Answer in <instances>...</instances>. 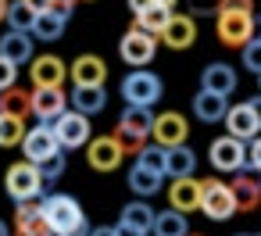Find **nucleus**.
Returning a JSON list of instances; mask_svg holds the SVG:
<instances>
[{
  "mask_svg": "<svg viewBox=\"0 0 261 236\" xmlns=\"http://www.w3.org/2000/svg\"><path fill=\"white\" fill-rule=\"evenodd\" d=\"M207 161H211L215 172H229V175L240 172V168H247V140H240V136H232V133L211 140Z\"/></svg>",
  "mask_w": 261,
  "mask_h": 236,
  "instance_id": "8",
  "label": "nucleus"
},
{
  "mask_svg": "<svg viewBox=\"0 0 261 236\" xmlns=\"http://www.w3.org/2000/svg\"><path fill=\"white\" fill-rule=\"evenodd\" d=\"M43 215H47L54 236H68V232L86 218L83 204H79L72 193H50V197H43Z\"/></svg>",
  "mask_w": 261,
  "mask_h": 236,
  "instance_id": "4",
  "label": "nucleus"
},
{
  "mask_svg": "<svg viewBox=\"0 0 261 236\" xmlns=\"http://www.w3.org/2000/svg\"><path fill=\"white\" fill-rule=\"evenodd\" d=\"M0 236H15V232L8 229V222H0Z\"/></svg>",
  "mask_w": 261,
  "mask_h": 236,
  "instance_id": "46",
  "label": "nucleus"
},
{
  "mask_svg": "<svg viewBox=\"0 0 261 236\" xmlns=\"http://www.w3.org/2000/svg\"><path fill=\"white\" fill-rule=\"evenodd\" d=\"M247 168H254V172H261V133L247 143Z\"/></svg>",
  "mask_w": 261,
  "mask_h": 236,
  "instance_id": "38",
  "label": "nucleus"
},
{
  "mask_svg": "<svg viewBox=\"0 0 261 236\" xmlns=\"http://www.w3.org/2000/svg\"><path fill=\"white\" fill-rule=\"evenodd\" d=\"M168 179H179V175H193L197 172V150H190L186 143L179 147H168Z\"/></svg>",
  "mask_w": 261,
  "mask_h": 236,
  "instance_id": "28",
  "label": "nucleus"
},
{
  "mask_svg": "<svg viewBox=\"0 0 261 236\" xmlns=\"http://www.w3.org/2000/svg\"><path fill=\"white\" fill-rule=\"evenodd\" d=\"M186 232H190L186 211H179V207L158 211V218H154V236H186Z\"/></svg>",
  "mask_w": 261,
  "mask_h": 236,
  "instance_id": "30",
  "label": "nucleus"
},
{
  "mask_svg": "<svg viewBox=\"0 0 261 236\" xmlns=\"http://www.w3.org/2000/svg\"><path fill=\"white\" fill-rule=\"evenodd\" d=\"M43 172H40V165L36 161H15L11 168H8V175H4V190H8V197L15 200V204H22V200H36L40 193H43Z\"/></svg>",
  "mask_w": 261,
  "mask_h": 236,
  "instance_id": "2",
  "label": "nucleus"
},
{
  "mask_svg": "<svg viewBox=\"0 0 261 236\" xmlns=\"http://www.w3.org/2000/svg\"><path fill=\"white\" fill-rule=\"evenodd\" d=\"M158 4H168V8H175V4H179V0H158Z\"/></svg>",
  "mask_w": 261,
  "mask_h": 236,
  "instance_id": "47",
  "label": "nucleus"
},
{
  "mask_svg": "<svg viewBox=\"0 0 261 236\" xmlns=\"http://www.w3.org/2000/svg\"><path fill=\"white\" fill-rule=\"evenodd\" d=\"M118 93H122L125 104L154 108V104L161 100V93H165V83H161V75H154V72H147V68H133V72L122 79Z\"/></svg>",
  "mask_w": 261,
  "mask_h": 236,
  "instance_id": "3",
  "label": "nucleus"
},
{
  "mask_svg": "<svg viewBox=\"0 0 261 236\" xmlns=\"http://www.w3.org/2000/svg\"><path fill=\"white\" fill-rule=\"evenodd\" d=\"M68 93L65 86H33V115L40 122H54L68 111Z\"/></svg>",
  "mask_w": 261,
  "mask_h": 236,
  "instance_id": "13",
  "label": "nucleus"
},
{
  "mask_svg": "<svg viewBox=\"0 0 261 236\" xmlns=\"http://www.w3.org/2000/svg\"><path fill=\"white\" fill-rule=\"evenodd\" d=\"M247 104H250V108H254V115H257V122H261V93H257V97H250V100H247Z\"/></svg>",
  "mask_w": 261,
  "mask_h": 236,
  "instance_id": "44",
  "label": "nucleus"
},
{
  "mask_svg": "<svg viewBox=\"0 0 261 236\" xmlns=\"http://www.w3.org/2000/svg\"><path fill=\"white\" fill-rule=\"evenodd\" d=\"M8 11H11V4H8V0H0V22H8Z\"/></svg>",
  "mask_w": 261,
  "mask_h": 236,
  "instance_id": "45",
  "label": "nucleus"
},
{
  "mask_svg": "<svg viewBox=\"0 0 261 236\" xmlns=\"http://www.w3.org/2000/svg\"><path fill=\"white\" fill-rule=\"evenodd\" d=\"M154 111L150 108H143V104H125V111H122V118H118V129H115V136H118V143L125 147V154H140L143 150V143L154 136Z\"/></svg>",
  "mask_w": 261,
  "mask_h": 236,
  "instance_id": "1",
  "label": "nucleus"
},
{
  "mask_svg": "<svg viewBox=\"0 0 261 236\" xmlns=\"http://www.w3.org/2000/svg\"><path fill=\"white\" fill-rule=\"evenodd\" d=\"M218 11H254V0H218L215 4V15Z\"/></svg>",
  "mask_w": 261,
  "mask_h": 236,
  "instance_id": "39",
  "label": "nucleus"
},
{
  "mask_svg": "<svg viewBox=\"0 0 261 236\" xmlns=\"http://www.w3.org/2000/svg\"><path fill=\"white\" fill-rule=\"evenodd\" d=\"M193 40H197V22H193L190 15H172V22H168L165 33H161V43H165L168 50H190Z\"/></svg>",
  "mask_w": 261,
  "mask_h": 236,
  "instance_id": "22",
  "label": "nucleus"
},
{
  "mask_svg": "<svg viewBox=\"0 0 261 236\" xmlns=\"http://www.w3.org/2000/svg\"><path fill=\"white\" fill-rule=\"evenodd\" d=\"M207 4H211V0H193V11H197V15H211ZM215 4H218V0H215Z\"/></svg>",
  "mask_w": 261,
  "mask_h": 236,
  "instance_id": "43",
  "label": "nucleus"
},
{
  "mask_svg": "<svg viewBox=\"0 0 261 236\" xmlns=\"http://www.w3.org/2000/svg\"><path fill=\"white\" fill-rule=\"evenodd\" d=\"M186 136H190V122H186V115H179V111H165V115L154 118V136H150V140H158L161 147H179V143H186Z\"/></svg>",
  "mask_w": 261,
  "mask_h": 236,
  "instance_id": "17",
  "label": "nucleus"
},
{
  "mask_svg": "<svg viewBox=\"0 0 261 236\" xmlns=\"http://www.w3.org/2000/svg\"><path fill=\"white\" fill-rule=\"evenodd\" d=\"M0 111H8V115H33V93L18 90V86H8V90H0Z\"/></svg>",
  "mask_w": 261,
  "mask_h": 236,
  "instance_id": "31",
  "label": "nucleus"
},
{
  "mask_svg": "<svg viewBox=\"0 0 261 236\" xmlns=\"http://www.w3.org/2000/svg\"><path fill=\"white\" fill-rule=\"evenodd\" d=\"M232 193H236V207L243 211V215H250V211H257L261 207V172H254V168H240V172H232Z\"/></svg>",
  "mask_w": 261,
  "mask_h": 236,
  "instance_id": "14",
  "label": "nucleus"
},
{
  "mask_svg": "<svg viewBox=\"0 0 261 236\" xmlns=\"http://www.w3.org/2000/svg\"><path fill=\"white\" fill-rule=\"evenodd\" d=\"M215 36L222 47L243 50L254 40V15L250 11H218L215 15Z\"/></svg>",
  "mask_w": 261,
  "mask_h": 236,
  "instance_id": "5",
  "label": "nucleus"
},
{
  "mask_svg": "<svg viewBox=\"0 0 261 236\" xmlns=\"http://www.w3.org/2000/svg\"><path fill=\"white\" fill-rule=\"evenodd\" d=\"M225 111H229V97H222V93L200 86V93L193 97V115H197L200 122L215 125V122H225Z\"/></svg>",
  "mask_w": 261,
  "mask_h": 236,
  "instance_id": "23",
  "label": "nucleus"
},
{
  "mask_svg": "<svg viewBox=\"0 0 261 236\" xmlns=\"http://www.w3.org/2000/svg\"><path fill=\"white\" fill-rule=\"evenodd\" d=\"M225 133H232V136H240V140H254L257 133H261V122H257V115H254V108L243 100V104H232L229 111H225Z\"/></svg>",
  "mask_w": 261,
  "mask_h": 236,
  "instance_id": "20",
  "label": "nucleus"
},
{
  "mask_svg": "<svg viewBox=\"0 0 261 236\" xmlns=\"http://www.w3.org/2000/svg\"><path fill=\"white\" fill-rule=\"evenodd\" d=\"M72 108L75 111H83V115H100L104 108H108V93H104V86H75L72 90Z\"/></svg>",
  "mask_w": 261,
  "mask_h": 236,
  "instance_id": "25",
  "label": "nucleus"
},
{
  "mask_svg": "<svg viewBox=\"0 0 261 236\" xmlns=\"http://www.w3.org/2000/svg\"><path fill=\"white\" fill-rule=\"evenodd\" d=\"M257 86H261V75H257Z\"/></svg>",
  "mask_w": 261,
  "mask_h": 236,
  "instance_id": "51",
  "label": "nucleus"
},
{
  "mask_svg": "<svg viewBox=\"0 0 261 236\" xmlns=\"http://www.w3.org/2000/svg\"><path fill=\"white\" fill-rule=\"evenodd\" d=\"M90 236H118V232H115L111 225H93V232H90Z\"/></svg>",
  "mask_w": 261,
  "mask_h": 236,
  "instance_id": "42",
  "label": "nucleus"
},
{
  "mask_svg": "<svg viewBox=\"0 0 261 236\" xmlns=\"http://www.w3.org/2000/svg\"><path fill=\"white\" fill-rule=\"evenodd\" d=\"M236 236H250V232H236Z\"/></svg>",
  "mask_w": 261,
  "mask_h": 236,
  "instance_id": "50",
  "label": "nucleus"
},
{
  "mask_svg": "<svg viewBox=\"0 0 261 236\" xmlns=\"http://www.w3.org/2000/svg\"><path fill=\"white\" fill-rule=\"evenodd\" d=\"M136 161H143V165L165 172V168H168V147H161L158 140H154V143H143V150L136 154ZM165 175H168V172H165Z\"/></svg>",
  "mask_w": 261,
  "mask_h": 236,
  "instance_id": "34",
  "label": "nucleus"
},
{
  "mask_svg": "<svg viewBox=\"0 0 261 236\" xmlns=\"http://www.w3.org/2000/svg\"><path fill=\"white\" fill-rule=\"evenodd\" d=\"M115 232H118V236H147L143 229H136V225H129V222H122V218H118V225H115Z\"/></svg>",
  "mask_w": 261,
  "mask_h": 236,
  "instance_id": "40",
  "label": "nucleus"
},
{
  "mask_svg": "<svg viewBox=\"0 0 261 236\" xmlns=\"http://www.w3.org/2000/svg\"><path fill=\"white\" fill-rule=\"evenodd\" d=\"M65 168H68V161H65V154L58 150L54 158H47V161H40V172H43V182H58L61 175H65Z\"/></svg>",
  "mask_w": 261,
  "mask_h": 236,
  "instance_id": "35",
  "label": "nucleus"
},
{
  "mask_svg": "<svg viewBox=\"0 0 261 236\" xmlns=\"http://www.w3.org/2000/svg\"><path fill=\"white\" fill-rule=\"evenodd\" d=\"M54 125V133H58V140H61V147L65 150H79V147H86L90 140H93V125H90V115H83V111H65L61 118H54L50 122Z\"/></svg>",
  "mask_w": 261,
  "mask_h": 236,
  "instance_id": "9",
  "label": "nucleus"
},
{
  "mask_svg": "<svg viewBox=\"0 0 261 236\" xmlns=\"http://www.w3.org/2000/svg\"><path fill=\"white\" fill-rule=\"evenodd\" d=\"M200 193H204V179H193V175H179L168 182V207H179V211H200Z\"/></svg>",
  "mask_w": 261,
  "mask_h": 236,
  "instance_id": "16",
  "label": "nucleus"
},
{
  "mask_svg": "<svg viewBox=\"0 0 261 236\" xmlns=\"http://www.w3.org/2000/svg\"><path fill=\"white\" fill-rule=\"evenodd\" d=\"M68 75L75 86H104L108 79V65L100 54H79L72 65H68Z\"/></svg>",
  "mask_w": 261,
  "mask_h": 236,
  "instance_id": "18",
  "label": "nucleus"
},
{
  "mask_svg": "<svg viewBox=\"0 0 261 236\" xmlns=\"http://www.w3.org/2000/svg\"><path fill=\"white\" fill-rule=\"evenodd\" d=\"M36 15H40V11L29 4V0H15L11 11H8V25H11V29H25V33H33Z\"/></svg>",
  "mask_w": 261,
  "mask_h": 236,
  "instance_id": "33",
  "label": "nucleus"
},
{
  "mask_svg": "<svg viewBox=\"0 0 261 236\" xmlns=\"http://www.w3.org/2000/svg\"><path fill=\"white\" fill-rule=\"evenodd\" d=\"M240 58H243V68H247V72L261 75V40H250V43L240 50Z\"/></svg>",
  "mask_w": 261,
  "mask_h": 236,
  "instance_id": "36",
  "label": "nucleus"
},
{
  "mask_svg": "<svg viewBox=\"0 0 261 236\" xmlns=\"http://www.w3.org/2000/svg\"><path fill=\"white\" fill-rule=\"evenodd\" d=\"M186 236H204V232H186Z\"/></svg>",
  "mask_w": 261,
  "mask_h": 236,
  "instance_id": "48",
  "label": "nucleus"
},
{
  "mask_svg": "<svg viewBox=\"0 0 261 236\" xmlns=\"http://www.w3.org/2000/svg\"><path fill=\"white\" fill-rule=\"evenodd\" d=\"M172 15H175V8H168V4H158V0H154V4H150L147 11H140V15H136V25H143L147 33L161 36V33H165V25L172 22Z\"/></svg>",
  "mask_w": 261,
  "mask_h": 236,
  "instance_id": "29",
  "label": "nucleus"
},
{
  "mask_svg": "<svg viewBox=\"0 0 261 236\" xmlns=\"http://www.w3.org/2000/svg\"><path fill=\"white\" fill-rule=\"evenodd\" d=\"M33 43H36L33 33H25V29H11V33L0 36V54L22 68V65H29V61L36 58V54H33Z\"/></svg>",
  "mask_w": 261,
  "mask_h": 236,
  "instance_id": "21",
  "label": "nucleus"
},
{
  "mask_svg": "<svg viewBox=\"0 0 261 236\" xmlns=\"http://www.w3.org/2000/svg\"><path fill=\"white\" fill-rule=\"evenodd\" d=\"M154 218H158V211L147 204V197H136V200H129L122 207V222H129V225H136L143 232H154Z\"/></svg>",
  "mask_w": 261,
  "mask_h": 236,
  "instance_id": "27",
  "label": "nucleus"
},
{
  "mask_svg": "<svg viewBox=\"0 0 261 236\" xmlns=\"http://www.w3.org/2000/svg\"><path fill=\"white\" fill-rule=\"evenodd\" d=\"M65 25H68L65 15H58V11H40V15H36V25H33V36L43 40V43H54V40L65 36Z\"/></svg>",
  "mask_w": 261,
  "mask_h": 236,
  "instance_id": "26",
  "label": "nucleus"
},
{
  "mask_svg": "<svg viewBox=\"0 0 261 236\" xmlns=\"http://www.w3.org/2000/svg\"><path fill=\"white\" fill-rule=\"evenodd\" d=\"M86 161L93 172H115L125 161V147L118 143V136H93L86 143Z\"/></svg>",
  "mask_w": 261,
  "mask_h": 236,
  "instance_id": "10",
  "label": "nucleus"
},
{
  "mask_svg": "<svg viewBox=\"0 0 261 236\" xmlns=\"http://www.w3.org/2000/svg\"><path fill=\"white\" fill-rule=\"evenodd\" d=\"M25 140V118L0 111V147H18Z\"/></svg>",
  "mask_w": 261,
  "mask_h": 236,
  "instance_id": "32",
  "label": "nucleus"
},
{
  "mask_svg": "<svg viewBox=\"0 0 261 236\" xmlns=\"http://www.w3.org/2000/svg\"><path fill=\"white\" fill-rule=\"evenodd\" d=\"M161 179H165V172H158V168H150V165H143V161H133V168H129V175H125L129 190H133L136 197H154V193H161Z\"/></svg>",
  "mask_w": 261,
  "mask_h": 236,
  "instance_id": "24",
  "label": "nucleus"
},
{
  "mask_svg": "<svg viewBox=\"0 0 261 236\" xmlns=\"http://www.w3.org/2000/svg\"><path fill=\"white\" fill-rule=\"evenodd\" d=\"M29 79H33V86H65L72 75L58 54H40L29 61Z\"/></svg>",
  "mask_w": 261,
  "mask_h": 236,
  "instance_id": "15",
  "label": "nucleus"
},
{
  "mask_svg": "<svg viewBox=\"0 0 261 236\" xmlns=\"http://www.w3.org/2000/svg\"><path fill=\"white\" fill-rule=\"evenodd\" d=\"M200 86H204V90H215V93H222V97H232L236 86H240V75H236L232 65H225V61H211V65L200 72Z\"/></svg>",
  "mask_w": 261,
  "mask_h": 236,
  "instance_id": "19",
  "label": "nucleus"
},
{
  "mask_svg": "<svg viewBox=\"0 0 261 236\" xmlns=\"http://www.w3.org/2000/svg\"><path fill=\"white\" fill-rule=\"evenodd\" d=\"M125 4H129V11H133V18H136L140 11H147V8L154 4V0H125Z\"/></svg>",
  "mask_w": 261,
  "mask_h": 236,
  "instance_id": "41",
  "label": "nucleus"
},
{
  "mask_svg": "<svg viewBox=\"0 0 261 236\" xmlns=\"http://www.w3.org/2000/svg\"><path fill=\"white\" fill-rule=\"evenodd\" d=\"M11 232L15 236H54V229H50V222L43 215V200L40 197L36 200H22L15 207V229Z\"/></svg>",
  "mask_w": 261,
  "mask_h": 236,
  "instance_id": "12",
  "label": "nucleus"
},
{
  "mask_svg": "<svg viewBox=\"0 0 261 236\" xmlns=\"http://www.w3.org/2000/svg\"><path fill=\"white\" fill-rule=\"evenodd\" d=\"M79 4H93V0H79Z\"/></svg>",
  "mask_w": 261,
  "mask_h": 236,
  "instance_id": "49",
  "label": "nucleus"
},
{
  "mask_svg": "<svg viewBox=\"0 0 261 236\" xmlns=\"http://www.w3.org/2000/svg\"><path fill=\"white\" fill-rule=\"evenodd\" d=\"M58 150H65L61 147V140H58V133H54V125L50 122H43V125H33L29 133H25V140H22V154L29 158V161H47V158H54Z\"/></svg>",
  "mask_w": 261,
  "mask_h": 236,
  "instance_id": "11",
  "label": "nucleus"
},
{
  "mask_svg": "<svg viewBox=\"0 0 261 236\" xmlns=\"http://www.w3.org/2000/svg\"><path fill=\"white\" fill-rule=\"evenodd\" d=\"M158 40H161V36L147 33L143 25L133 22V29L118 40V54H122V61H125L129 68H143V65L154 61V54H158Z\"/></svg>",
  "mask_w": 261,
  "mask_h": 236,
  "instance_id": "6",
  "label": "nucleus"
},
{
  "mask_svg": "<svg viewBox=\"0 0 261 236\" xmlns=\"http://www.w3.org/2000/svg\"><path fill=\"white\" fill-rule=\"evenodd\" d=\"M200 211L211 218V222H229L232 215H240L236 207V193L229 182L222 179H204V193H200Z\"/></svg>",
  "mask_w": 261,
  "mask_h": 236,
  "instance_id": "7",
  "label": "nucleus"
},
{
  "mask_svg": "<svg viewBox=\"0 0 261 236\" xmlns=\"http://www.w3.org/2000/svg\"><path fill=\"white\" fill-rule=\"evenodd\" d=\"M15 79H18V65H15V61H8L4 54H0V90L15 86Z\"/></svg>",
  "mask_w": 261,
  "mask_h": 236,
  "instance_id": "37",
  "label": "nucleus"
}]
</instances>
